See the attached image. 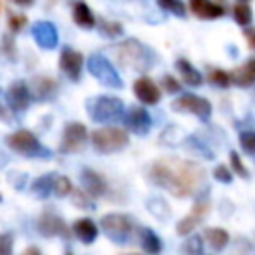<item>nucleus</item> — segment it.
Here are the masks:
<instances>
[{"label":"nucleus","instance_id":"9d476101","mask_svg":"<svg viewBox=\"0 0 255 255\" xmlns=\"http://www.w3.org/2000/svg\"><path fill=\"white\" fill-rule=\"evenodd\" d=\"M207 213H209V201H207V199H199V201L191 207V213L185 215V217L179 221V225H177V233H179V235H187V233H191V229L197 227V225L203 221V217H205Z\"/></svg>","mask_w":255,"mask_h":255},{"label":"nucleus","instance_id":"f3484780","mask_svg":"<svg viewBox=\"0 0 255 255\" xmlns=\"http://www.w3.org/2000/svg\"><path fill=\"white\" fill-rule=\"evenodd\" d=\"M82 185H84L86 193H90V195L98 197V195L106 193V179L100 173L92 171V169H84L82 171Z\"/></svg>","mask_w":255,"mask_h":255},{"label":"nucleus","instance_id":"412c9836","mask_svg":"<svg viewBox=\"0 0 255 255\" xmlns=\"http://www.w3.org/2000/svg\"><path fill=\"white\" fill-rule=\"evenodd\" d=\"M74 231L80 237V241H84V243H92L98 235V227L92 219H78L74 223Z\"/></svg>","mask_w":255,"mask_h":255},{"label":"nucleus","instance_id":"dca6fc26","mask_svg":"<svg viewBox=\"0 0 255 255\" xmlns=\"http://www.w3.org/2000/svg\"><path fill=\"white\" fill-rule=\"evenodd\" d=\"M38 229H40V233H44V235H62V233H66V225H64V221H62V217L60 215H56V213H52V211H46L42 217H40V221H38Z\"/></svg>","mask_w":255,"mask_h":255},{"label":"nucleus","instance_id":"cd10ccee","mask_svg":"<svg viewBox=\"0 0 255 255\" xmlns=\"http://www.w3.org/2000/svg\"><path fill=\"white\" fill-rule=\"evenodd\" d=\"M157 4L175 16H181V18L185 16V6L181 4V0H157Z\"/></svg>","mask_w":255,"mask_h":255},{"label":"nucleus","instance_id":"4c0bfd02","mask_svg":"<svg viewBox=\"0 0 255 255\" xmlns=\"http://www.w3.org/2000/svg\"><path fill=\"white\" fill-rule=\"evenodd\" d=\"M163 84H165V88H167L169 92H177V90H179V84H177L171 76H165V78H163Z\"/></svg>","mask_w":255,"mask_h":255},{"label":"nucleus","instance_id":"423d86ee","mask_svg":"<svg viewBox=\"0 0 255 255\" xmlns=\"http://www.w3.org/2000/svg\"><path fill=\"white\" fill-rule=\"evenodd\" d=\"M102 229L104 233L116 241V243H126L133 231V223L129 217L126 215H120V213H112V215H106L102 219Z\"/></svg>","mask_w":255,"mask_h":255},{"label":"nucleus","instance_id":"ea45409f","mask_svg":"<svg viewBox=\"0 0 255 255\" xmlns=\"http://www.w3.org/2000/svg\"><path fill=\"white\" fill-rule=\"evenodd\" d=\"M14 2H16V4H20V6H30L34 0H14Z\"/></svg>","mask_w":255,"mask_h":255},{"label":"nucleus","instance_id":"6ab92c4d","mask_svg":"<svg viewBox=\"0 0 255 255\" xmlns=\"http://www.w3.org/2000/svg\"><path fill=\"white\" fill-rule=\"evenodd\" d=\"M189 6H191V12H193L195 16H199V18H209V20H213V18L223 16V6L213 4V2H209V0H191Z\"/></svg>","mask_w":255,"mask_h":255},{"label":"nucleus","instance_id":"ddd939ff","mask_svg":"<svg viewBox=\"0 0 255 255\" xmlns=\"http://www.w3.org/2000/svg\"><path fill=\"white\" fill-rule=\"evenodd\" d=\"M60 68L62 72L70 78V80H78L80 78V72H82V54L76 52V50H70L66 48L60 56Z\"/></svg>","mask_w":255,"mask_h":255},{"label":"nucleus","instance_id":"b1692460","mask_svg":"<svg viewBox=\"0 0 255 255\" xmlns=\"http://www.w3.org/2000/svg\"><path fill=\"white\" fill-rule=\"evenodd\" d=\"M177 70H179L181 78H183L187 84H191V86H199V84H201V76H199V72H197L195 68H191L189 62H185V60H177Z\"/></svg>","mask_w":255,"mask_h":255},{"label":"nucleus","instance_id":"473e14b6","mask_svg":"<svg viewBox=\"0 0 255 255\" xmlns=\"http://www.w3.org/2000/svg\"><path fill=\"white\" fill-rule=\"evenodd\" d=\"M231 165H233V169H235L241 177H249V171L245 169V165H243V161H241V157H239L237 151H231Z\"/></svg>","mask_w":255,"mask_h":255},{"label":"nucleus","instance_id":"c85d7f7f","mask_svg":"<svg viewBox=\"0 0 255 255\" xmlns=\"http://www.w3.org/2000/svg\"><path fill=\"white\" fill-rule=\"evenodd\" d=\"M70 191H72V183H70L68 177H64V175L54 177V193H56V195L64 197V195H68Z\"/></svg>","mask_w":255,"mask_h":255},{"label":"nucleus","instance_id":"7ed1b4c3","mask_svg":"<svg viewBox=\"0 0 255 255\" xmlns=\"http://www.w3.org/2000/svg\"><path fill=\"white\" fill-rule=\"evenodd\" d=\"M88 112L94 122L110 124V122H118L124 116V104L118 98L102 96V98H94L88 102Z\"/></svg>","mask_w":255,"mask_h":255},{"label":"nucleus","instance_id":"58836bf2","mask_svg":"<svg viewBox=\"0 0 255 255\" xmlns=\"http://www.w3.org/2000/svg\"><path fill=\"white\" fill-rule=\"evenodd\" d=\"M245 38L251 48H255V30H245Z\"/></svg>","mask_w":255,"mask_h":255},{"label":"nucleus","instance_id":"6e6552de","mask_svg":"<svg viewBox=\"0 0 255 255\" xmlns=\"http://www.w3.org/2000/svg\"><path fill=\"white\" fill-rule=\"evenodd\" d=\"M171 106H173V110H179V112H185V114H193L199 120H207L209 114H211V104L205 98H199V96H193V94H185V96L177 98Z\"/></svg>","mask_w":255,"mask_h":255},{"label":"nucleus","instance_id":"1a4fd4ad","mask_svg":"<svg viewBox=\"0 0 255 255\" xmlns=\"http://www.w3.org/2000/svg\"><path fill=\"white\" fill-rule=\"evenodd\" d=\"M86 137H88L86 126H84V124H78V122H72V124H68L66 129H64V137H62L60 149L66 151V153L78 151V149H82Z\"/></svg>","mask_w":255,"mask_h":255},{"label":"nucleus","instance_id":"c756f323","mask_svg":"<svg viewBox=\"0 0 255 255\" xmlns=\"http://www.w3.org/2000/svg\"><path fill=\"white\" fill-rule=\"evenodd\" d=\"M209 80H211L215 86H221V88H227V86L231 84L229 74L223 72V70H211V72H209Z\"/></svg>","mask_w":255,"mask_h":255},{"label":"nucleus","instance_id":"9b49d317","mask_svg":"<svg viewBox=\"0 0 255 255\" xmlns=\"http://www.w3.org/2000/svg\"><path fill=\"white\" fill-rule=\"evenodd\" d=\"M32 36L38 42V46L44 50H52L58 44V32L50 22H36L32 26Z\"/></svg>","mask_w":255,"mask_h":255},{"label":"nucleus","instance_id":"aec40b11","mask_svg":"<svg viewBox=\"0 0 255 255\" xmlns=\"http://www.w3.org/2000/svg\"><path fill=\"white\" fill-rule=\"evenodd\" d=\"M32 96H36L38 100H50L56 94V84L50 78H34L32 82Z\"/></svg>","mask_w":255,"mask_h":255},{"label":"nucleus","instance_id":"4be33fe9","mask_svg":"<svg viewBox=\"0 0 255 255\" xmlns=\"http://www.w3.org/2000/svg\"><path fill=\"white\" fill-rule=\"evenodd\" d=\"M74 22L82 28H94L96 18H94V14H92V10L88 8L86 2H76L74 4Z\"/></svg>","mask_w":255,"mask_h":255},{"label":"nucleus","instance_id":"393cba45","mask_svg":"<svg viewBox=\"0 0 255 255\" xmlns=\"http://www.w3.org/2000/svg\"><path fill=\"white\" fill-rule=\"evenodd\" d=\"M32 189L38 197H48L54 191V175H42L32 183Z\"/></svg>","mask_w":255,"mask_h":255},{"label":"nucleus","instance_id":"a211bd4d","mask_svg":"<svg viewBox=\"0 0 255 255\" xmlns=\"http://www.w3.org/2000/svg\"><path fill=\"white\" fill-rule=\"evenodd\" d=\"M231 82L241 86V88H247L251 84H255V60H247L243 66L235 68L231 74H229Z\"/></svg>","mask_w":255,"mask_h":255},{"label":"nucleus","instance_id":"5701e85b","mask_svg":"<svg viewBox=\"0 0 255 255\" xmlns=\"http://www.w3.org/2000/svg\"><path fill=\"white\" fill-rule=\"evenodd\" d=\"M205 239H207V243H209L215 251H219V249H223V247L227 245L229 235H227V231H223V229L211 227V229H205Z\"/></svg>","mask_w":255,"mask_h":255},{"label":"nucleus","instance_id":"f704fd0d","mask_svg":"<svg viewBox=\"0 0 255 255\" xmlns=\"http://www.w3.org/2000/svg\"><path fill=\"white\" fill-rule=\"evenodd\" d=\"M24 24H26V18H24V16H20V14L10 16V28H12V32H18Z\"/></svg>","mask_w":255,"mask_h":255},{"label":"nucleus","instance_id":"4468645a","mask_svg":"<svg viewBox=\"0 0 255 255\" xmlns=\"http://www.w3.org/2000/svg\"><path fill=\"white\" fill-rule=\"evenodd\" d=\"M126 126L131 129V131H135V133H147V129H149V126H151V118H149V114L143 110V108H129V112H128V116H126Z\"/></svg>","mask_w":255,"mask_h":255},{"label":"nucleus","instance_id":"c9c22d12","mask_svg":"<svg viewBox=\"0 0 255 255\" xmlns=\"http://www.w3.org/2000/svg\"><path fill=\"white\" fill-rule=\"evenodd\" d=\"M185 251H195V253H201V239L199 237H191L187 243H185V247H183Z\"/></svg>","mask_w":255,"mask_h":255},{"label":"nucleus","instance_id":"f8f14e48","mask_svg":"<svg viewBox=\"0 0 255 255\" xmlns=\"http://www.w3.org/2000/svg\"><path fill=\"white\" fill-rule=\"evenodd\" d=\"M133 94L137 96L139 102L149 104V106H153V104L159 102V88H157L149 78H145V76H141V78L135 80V84H133Z\"/></svg>","mask_w":255,"mask_h":255},{"label":"nucleus","instance_id":"e433bc0d","mask_svg":"<svg viewBox=\"0 0 255 255\" xmlns=\"http://www.w3.org/2000/svg\"><path fill=\"white\" fill-rule=\"evenodd\" d=\"M10 249H12V237L0 235V253H10Z\"/></svg>","mask_w":255,"mask_h":255},{"label":"nucleus","instance_id":"2f4dec72","mask_svg":"<svg viewBox=\"0 0 255 255\" xmlns=\"http://www.w3.org/2000/svg\"><path fill=\"white\" fill-rule=\"evenodd\" d=\"M100 30H102L106 36H118V34H122V24L110 22V20H102V22H100Z\"/></svg>","mask_w":255,"mask_h":255},{"label":"nucleus","instance_id":"72a5a7b5","mask_svg":"<svg viewBox=\"0 0 255 255\" xmlns=\"http://www.w3.org/2000/svg\"><path fill=\"white\" fill-rule=\"evenodd\" d=\"M213 173H215V177H217L219 181H225V183H229V181H231V173H229V169H227V167H223V165H217Z\"/></svg>","mask_w":255,"mask_h":255},{"label":"nucleus","instance_id":"f03ea898","mask_svg":"<svg viewBox=\"0 0 255 255\" xmlns=\"http://www.w3.org/2000/svg\"><path fill=\"white\" fill-rule=\"evenodd\" d=\"M116 54H118V60L131 70H147L151 68V62H153L151 52L137 40L122 42L120 46H116Z\"/></svg>","mask_w":255,"mask_h":255},{"label":"nucleus","instance_id":"a19ab883","mask_svg":"<svg viewBox=\"0 0 255 255\" xmlns=\"http://www.w3.org/2000/svg\"><path fill=\"white\" fill-rule=\"evenodd\" d=\"M241 2H247V0H241Z\"/></svg>","mask_w":255,"mask_h":255},{"label":"nucleus","instance_id":"7c9ffc66","mask_svg":"<svg viewBox=\"0 0 255 255\" xmlns=\"http://www.w3.org/2000/svg\"><path fill=\"white\" fill-rule=\"evenodd\" d=\"M241 147L247 153L255 155V131H243L241 133Z\"/></svg>","mask_w":255,"mask_h":255},{"label":"nucleus","instance_id":"39448f33","mask_svg":"<svg viewBox=\"0 0 255 255\" xmlns=\"http://www.w3.org/2000/svg\"><path fill=\"white\" fill-rule=\"evenodd\" d=\"M6 141L14 151H18L22 155H30V157H48L50 155V149L42 147V143L36 139V135L26 129H20V131L8 135Z\"/></svg>","mask_w":255,"mask_h":255},{"label":"nucleus","instance_id":"0eeeda50","mask_svg":"<svg viewBox=\"0 0 255 255\" xmlns=\"http://www.w3.org/2000/svg\"><path fill=\"white\" fill-rule=\"evenodd\" d=\"M88 70L92 76H96V80H100L104 86L110 88H122V78L118 76V72L114 70V66L102 56V54H92L88 60Z\"/></svg>","mask_w":255,"mask_h":255},{"label":"nucleus","instance_id":"20e7f679","mask_svg":"<svg viewBox=\"0 0 255 255\" xmlns=\"http://www.w3.org/2000/svg\"><path fill=\"white\" fill-rule=\"evenodd\" d=\"M92 143L98 151L112 153V151L122 149L128 143V131H124L122 128H102V129L94 131Z\"/></svg>","mask_w":255,"mask_h":255},{"label":"nucleus","instance_id":"2eb2a0df","mask_svg":"<svg viewBox=\"0 0 255 255\" xmlns=\"http://www.w3.org/2000/svg\"><path fill=\"white\" fill-rule=\"evenodd\" d=\"M30 90H28V86L24 84V82H16V84H12L10 86V90H8V104L12 106V110H16V112H22V110H26L28 108V104H30Z\"/></svg>","mask_w":255,"mask_h":255},{"label":"nucleus","instance_id":"bb28decb","mask_svg":"<svg viewBox=\"0 0 255 255\" xmlns=\"http://www.w3.org/2000/svg\"><path fill=\"white\" fill-rule=\"evenodd\" d=\"M251 8L245 4V2H239V4H235V8H233V18H235V22L239 24V26H247L249 22H251Z\"/></svg>","mask_w":255,"mask_h":255},{"label":"nucleus","instance_id":"f257e3e1","mask_svg":"<svg viewBox=\"0 0 255 255\" xmlns=\"http://www.w3.org/2000/svg\"><path fill=\"white\" fill-rule=\"evenodd\" d=\"M149 179L177 197H189L205 187V169L179 157H161L149 167Z\"/></svg>","mask_w":255,"mask_h":255},{"label":"nucleus","instance_id":"a878e982","mask_svg":"<svg viewBox=\"0 0 255 255\" xmlns=\"http://www.w3.org/2000/svg\"><path fill=\"white\" fill-rule=\"evenodd\" d=\"M141 247H143V251H147V253H157V251L161 249L159 237H157L153 231L143 229V231H141Z\"/></svg>","mask_w":255,"mask_h":255}]
</instances>
